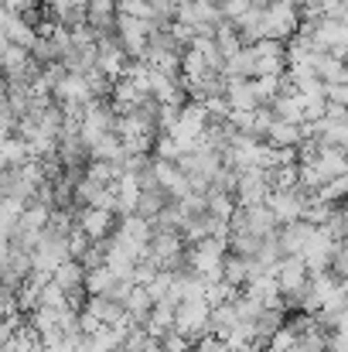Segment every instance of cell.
<instances>
[{
    "label": "cell",
    "mask_w": 348,
    "mask_h": 352,
    "mask_svg": "<svg viewBox=\"0 0 348 352\" xmlns=\"http://www.w3.org/2000/svg\"><path fill=\"white\" fill-rule=\"evenodd\" d=\"M226 239H216V236H205L202 243L188 246V270L195 277H202L205 284L212 280H222V263H226Z\"/></svg>",
    "instance_id": "cell-1"
},
{
    "label": "cell",
    "mask_w": 348,
    "mask_h": 352,
    "mask_svg": "<svg viewBox=\"0 0 348 352\" xmlns=\"http://www.w3.org/2000/svg\"><path fill=\"white\" fill-rule=\"evenodd\" d=\"M273 280H277V287H280V294H283L287 311H294L297 301H301V294H304L308 284H311V270H308L304 256H280V263L273 267Z\"/></svg>",
    "instance_id": "cell-2"
},
{
    "label": "cell",
    "mask_w": 348,
    "mask_h": 352,
    "mask_svg": "<svg viewBox=\"0 0 348 352\" xmlns=\"http://www.w3.org/2000/svg\"><path fill=\"white\" fill-rule=\"evenodd\" d=\"M143 260H150L157 270H188V243L181 239V233L154 230Z\"/></svg>",
    "instance_id": "cell-3"
},
{
    "label": "cell",
    "mask_w": 348,
    "mask_h": 352,
    "mask_svg": "<svg viewBox=\"0 0 348 352\" xmlns=\"http://www.w3.org/2000/svg\"><path fill=\"white\" fill-rule=\"evenodd\" d=\"M301 31V14L290 0H266V10H263V38L270 41H290L294 34Z\"/></svg>",
    "instance_id": "cell-4"
},
{
    "label": "cell",
    "mask_w": 348,
    "mask_h": 352,
    "mask_svg": "<svg viewBox=\"0 0 348 352\" xmlns=\"http://www.w3.org/2000/svg\"><path fill=\"white\" fill-rule=\"evenodd\" d=\"M229 233H249L256 239H273L280 233V223H277V216L270 212L266 202L263 206H239L229 223Z\"/></svg>",
    "instance_id": "cell-5"
},
{
    "label": "cell",
    "mask_w": 348,
    "mask_h": 352,
    "mask_svg": "<svg viewBox=\"0 0 348 352\" xmlns=\"http://www.w3.org/2000/svg\"><path fill=\"white\" fill-rule=\"evenodd\" d=\"M205 126H209V113L202 103H185L181 113L174 120V126L167 130V137H174L181 144V151H195L205 137Z\"/></svg>",
    "instance_id": "cell-6"
},
{
    "label": "cell",
    "mask_w": 348,
    "mask_h": 352,
    "mask_svg": "<svg viewBox=\"0 0 348 352\" xmlns=\"http://www.w3.org/2000/svg\"><path fill=\"white\" fill-rule=\"evenodd\" d=\"M209 318H212V305L209 301H181L174 308V332L185 336L195 346L198 339L209 336Z\"/></svg>",
    "instance_id": "cell-7"
},
{
    "label": "cell",
    "mask_w": 348,
    "mask_h": 352,
    "mask_svg": "<svg viewBox=\"0 0 348 352\" xmlns=\"http://www.w3.org/2000/svg\"><path fill=\"white\" fill-rule=\"evenodd\" d=\"M150 24L147 21H137V17H116V41H119V48L126 52V58L130 62H140L143 58V52H147V41H150Z\"/></svg>",
    "instance_id": "cell-8"
},
{
    "label": "cell",
    "mask_w": 348,
    "mask_h": 352,
    "mask_svg": "<svg viewBox=\"0 0 348 352\" xmlns=\"http://www.w3.org/2000/svg\"><path fill=\"white\" fill-rule=\"evenodd\" d=\"M308 192L304 188H287V192H270L266 206L270 212L277 216L280 226H290V223H301L304 219V209H308Z\"/></svg>",
    "instance_id": "cell-9"
},
{
    "label": "cell",
    "mask_w": 348,
    "mask_h": 352,
    "mask_svg": "<svg viewBox=\"0 0 348 352\" xmlns=\"http://www.w3.org/2000/svg\"><path fill=\"white\" fill-rule=\"evenodd\" d=\"M253 48V62H256V76L253 79H263V76H283L287 72V45L283 41H256L249 45Z\"/></svg>",
    "instance_id": "cell-10"
},
{
    "label": "cell",
    "mask_w": 348,
    "mask_h": 352,
    "mask_svg": "<svg viewBox=\"0 0 348 352\" xmlns=\"http://www.w3.org/2000/svg\"><path fill=\"white\" fill-rule=\"evenodd\" d=\"M232 199H235V206H263V202L270 199L266 168H249V171H239Z\"/></svg>",
    "instance_id": "cell-11"
},
{
    "label": "cell",
    "mask_w": 348,
    "mask_h": 352,
    "mask_svg": "<svg viewBox=\"0 0 348 352\" xmlns=\"http://www.w3.org/2000/svg\"><path fill=\"white\" fill-rule=\"evenodd\" d=\"M113 236L130 253H137V260H143L147 246H150V236H154V223H147L140 216H119V226H116Z\"/></svg>",
    "instance_id": "cell-12"
},
{
    "label": "cell",
    "mask_w": 348,
    "mask_h": 352,
    "mask_svg": "<svg viewBox=\"0 0 348 352\" xmlns=\"http://www.w3.org/2000/svg\"><path fill=\"white\" fill-rule=\"evenodd\" d=\"M76 226L89 236L93 243H103V239H110V236L116 233L119 216H116V212H106V209H93V206H86V209L76 212Z\"/></svg>",
    "instance_id": "cell-13"
},
{
    "label": "cell",
    "mask_w": 348,
    "mask_h": 352,
    "mask_svg": "<svg viewBox=\"0 0 348 352\" xmlns=\"http://www.w3.org/2000/svg\"><path fill=\"white\" fill-rule=\"evenodd\" d=\"M100 325H106V329H119V325H130L126 322V311H123V301H116V298H106V294H96V298H86V305H82Z\"/></svg>",
    "instance_id": "cell-14"
},
{
    "label": "cell",
    "mask_w": 348,
    "mask_h": 352,
    "mask_svg": "<svg viewBox=\"0 0 348 352\" xmlns=\"http://www.w3.org/2000/svg\"><path fill=\"white\" fill-rule=\"evenodd\" d=\"M226 103H229V113H256L259 96H256L253 79H229L226 82Z\"/></svg>",
    "instance_id": "cell-15"
},
{
    "label": "cell",
    "mask_w": 348,
    "mask_h": 352,
    "mask_svg": "<svg viewBox=\"0 0 348 352\" xmlns=\"http://www.w3.org/2000/svg\"><path fill=\"white\" fill-rule=\"evenodd\" d=\"M301 140H304V126H301V123L277 120V117H273L266 137H263V144H266V147H277V151H297Z\"/></svg>",
    "instance_id": "cell-16"
},
{
    "label": "cell",
    "mask_w": 348,
    "mask_h": 352,
    "mask_svg": "<svg viewBox=\"0 0 348 352\" xmlns=\"http://www.w3.org/2000/svg\"><path fill=\"white\" fill-rule=\"evenodd\" d=\"M116 17H119L116 0H89V7H86V28L93 34H113Z\"/></svg>",
    "instance_id": "cell-17"
},
{
    "label": "cell",
    "mask_w": 348,
    "mask_h": 352,
    "mask_svg": "<svg viewBox=\"0 0 348 352\" xmlns=\"http://www.w3.org/2000/svg\"><path fill=\"white\" fill-rule=\"evenodd\" d=\"M123 311H126V322L130 325H147V318H150V311H154V298H150V291L147 287H140V284H130V291H126V298H123Z\"/></svg>",
    "instance_id": "cell-18"
},
{
    "label": "cell",
    "mask_w": 348,
    "mask_h": 352,
    "mask_svg": "<svg viewBox=\"0 0 348 352\" xmlns=\"http://www.w3.org/2000/svg\"><path fill=\"white\" fill-rule=\"evenodd\" d=\"M311 236H314V226L311 223H290V226H280V233H277V243H280V253L283 256H301L304 253V246L311 243Z\"/></svg>",
    "instance_id": "cell-19"
},
{
    "label": "cell",
    "mask_w": 348,
    "mask_h": 352,
    "mask_svg": "<svg viewBox=\"0 0 348 352\" xmlns=\"http://www.w3.org/2000/svg\"><path fill=\"white\" fill-rule=\"evenodd\" d=\"M167 206H171V195H167L164 188H143L140 199H137V212H133V216H140V219H147V223H157V216H161Z\"/></svg>",
    "instance_id": "cell-20"
},
{
    "label": "cell",
    "mask_w": 348,
    "mask_h": 352,
    "mask_svg": "<svg viewBox=\"0 0 348 352\" xmlns=\"http://www.w3.org/2000/svg\"><path fill=\"white\" fill-rule=\"evenodd\" d=\"M314 164L321 168L325 182L342 178V175H348V151H338V147H321V151H318V157H314Z\"/></svg>",
    "instance_id": "cell-21"
},
{
    "label": "cell",
    "mask_w": 348,
    "mask_h": 352,
    "mask_svg": "<svg viewBox=\"0 0 348 352\" xmlns=\"http://www.w3.org/2000/svg\"><path fill=\"white\" fill-rule=\"evenodd\" d=\"M174 308L178 305H167V301H161V305H154V311H150V318H147V336H154L157 342L164 339V336H171L174 332Z\"/></svg>",
    "instance_id": "cell-22"
},
{
    "label": "cell",
    "mask_w": 348,
    "mask_h": 352,
    "mask_svg": "<svg viewBox=\"0 0 348 352\" xmlns=\"http://www.w3.org/2000/svg\"><path fill=\"white\" fill-rule=\"evenodd\" d=\"M314 72H318V79L325 82V86H338V82H348V62L345 58H335V55H318V62H314Z\"/></svg>",
    "instance_id": "cell-23"
},
{
    "label": "cell",
    "mask_w": 348,
    "mask_h": 352,
    "mask_svg": "<svg viewBox=\"0 0 348 352\" xmlns=\"http://www.w3.org/2000/svg\"><path fill=\"white\" fill-rule=\"evenodd\" d=\"M249 277H253V263H249V260H242V256H235V253H226L222 280H226L229 287H235V291H242Z\"/></svg>",
    "instance_id": "cell-24"
},
{
    "label": "cell",
    "mask_w": 348,
    "mask_h": 352,
    "mask_svg": "<svg viewBox=\"0 0 348 352\" xmlns=\"http://www.w3.org/2000/svg\"><path fill=\"white\" fill-rule=\"evenodd\" d=\"M235 209H239V206H235L232 195H226V192H205V212H209L216 223H226V226H229Z\"/></svg>",
    "instance_id": "cell-25"
},
{
    "label": "cell",
    "mask_w": 348,
    "mask_h": 352,
    "mask_svg": "<svg viewBox=\"0 0 348 352\" xmlns=\"http://www.w3.org/2000/svg\"><path fill=\"white\" fill-rule=\"evenodd\" d=\"M27 206L17 202V199H0V239H10L14 230H17V219Z\"/></svg>",
    "instance_id": "cell-26"
},
{
    "label": "cell",
    "mask_w": 348,
    "mask_h": 352,
    "mask_svg": "<svg viewBox=\"0 0 348 352\" xmlns=\"http://www.w3.org/2000/svg\"><path fill=\"white\" fill-rule=\"evenodd\" d=\"M89 154H93V161H110V164H116V161L126 157V151H123V144H119L116 133L103 137V140H96V144L89 147Z\"/></svg>",
    "instance_id": "cell-27"
},
{
    "label": "cell",
    "mask_w": 348,
    "mask_h": 352,
    "mask_svg": "<svg viewBox=\"0 0 348 352\" xmlns=\"http://www.w3.org/2000/svg\"><path fill=\"white\" fill-rule=\"evenodd\" d=\"M266 182H270V192L297 188V164H277V168H266Z\"/></svg>",
    "instance_id": "cell-28"
},
{
    "label": "cell",
    "mask_w": 348,
    "mask_h": 352,
    "mask_svg": "<svg viewBox=\"0 0 348 352\" xmlns=\"http://www.w3.org/2000/svg\"><path fill=\"white\" fill-rule=\"evenodd\" d=\"M216 48L222 52V58H226V62H229L235 52H242V41H239V34H235V28H232L229 21L216 31Z\"/></svg>",
    "instance_id": "cell-29"
},
{
    "label": "cell",
    "mask_w": 348,
    "mask_h": 352,
    "mask_svg": "<svg viewBox=\"0 0 348 352\" xmlns=\"http://www.w3.org/2000/svg\"><path fill=\"white\" fill-rule=\"evenodd\" d=\"M318 199H321V202H328V206H342V202L348 199V175L325 182V188L318 192Z\"/></svg>",
    "instance_id": "cell-30"
},
{
    "label": "cell",
    "mask_w": 348,
    "mask_h": 352,
    "mask_svg": "<svg viewBox=\"0 0 348 352\" xmlns=\"http://www.w3.org/2000/svg\"><path fill=\"white\" fill-rule=\"evenodd\" d=\"M294 342H297V332L283 322V325L270 336V342H266V349H263V352H290V346H294Z\"/></svg>",
    "instance_id": "cell-31"
},
{
    "label": "cell",
    "mask_w": 348,
    "mask_h": 352,
    "mask_svg": "<svg viewBox=\"0 0 348 352\" xmlns=\"http://www.w3.org/2000/svg\"><path fill=\"white\" fill-rule=\"evenodd\" d=\"M116 10L123 17H137V21L150 24V0H116Z\"/></svg>",
    "instance_id": "cell-32"
},
{
    "label": "cell",
    "mask_w": 348,
    "mask_h": 352,
    "mask_svg": "<svg viewBox=\"0 0 348 352\" xmlns=\"http://www.w3.org/2000/svg\"><path fill=\"white\" fill-rule=\"evenodd\" d=\"M89 250H93V239H89V236L76 226V230L69 233V256H72V260H82Z\"/></svg>",
    "instance_id": "cell-33"
},
{
    "label": "cell",
    "mask_w": 348,
    "mask_h": 352,
    "mask_svg": "<svg viewBox=\"0 0 348 352\" xmlns=\"http://www.w3.org/2000/svg\"><path fill=\"white\" fill-rule=\"evenodd\" d=\"M318 7H321V17L348 21V0H318Z\"/></svg>",
    "instance_id": "cell-34"
},
{
    "label": "cell",
    "mask_w": 348,
    "mask_h": 352,
    "mask_svg": "<svg viewBox=\"0 0 348 352\" xmlns=\"http://www.w3.org/2000/svg\"><path fill=\"white\" fill-rule=\"evenodd\" d=\"M332 274H335L338 280L348 277V243H338V246H335V253H332Z\"/></svg>",
    "instance_id": "cell-35"
},
{
    "label": "cell",
    "mask_w": 348,
    "mask_h": 352,
    "mask_svg": "<svg viewBox=\"0 0 348 352\" xmlns=\"http://www.w3.org/2000/svg\"><path fill=\"white\" fill-rule=\"evenodd\" d=\"M161 349H164V352H192L195 346H192V342H188L185 336L171 332V336H164V339H161Z\"/></svg>",
    "instance_id": "cell-36"
},
{
    "label": "cell",
    "mask_w": 348,
    "mask_h": 352,
    "mask_svg": "<svg viewBox=\"0 0 348 352\" xmlns=\"http://www.w3.org/2000/svg\"><path fill=\"white\" fill-rule=\"evenodd\" d=\"M192 352H235L229 342H222V339H216V336H205V339H198L195 342V349Z\"/></svg>",
    "instance_id": "cell-37"
},
{
    "label": "cell",
    "mask_w": 348,
    "mask_h": 352,
    "mask_svg": "<svg viewBox=\"0 0 348 352\" xmlns=\"http://www.w3.org/2000/svg\"><path fill=\"white\" fill-rule=\"evenodd\" d=\"M325 352H348V339H342V336H328V346H325Z\"/></svg>",
    "instance_id": "cell-38"
},
{
    "label": "cell",
    "mask_w": 348,
    "mask_h": 352,
    "mask_svg": "<svg viewBox=\"0 0 348 352\" xmlns=\"http://www.w3.org/2000/svg\"><path fill=\"white\" fill-rule=\"evenodd\" d=\"M10 137H14V130H7V126H0V144H7Z\"/></svg>",
    "instance_id": "cell-39"
},
{
    "label": "cell",
    "mask_w": 348,
    "mask_h": 352,
    "mask_svg": "<svg viewBox=\"0 0 348 352\" xmlns=\"http://www.w3.org/2000/svg\"><path fill=\"white\" fill-rule=\"evenodd\" d=\"M3 171H7V164H3V161H0V175H3Z\"/></svg>",
    "instance_id": "cell-40"
},
{
    "label": "cell",
    "mask_w": 348,
    "mask_h": 352,
    "mask_svg": "<svg viewBox=\"0 0 348 352\" xmlns=\"http://www.w3.org/2000/svg\"><path fill=\"white\" fill-rule=\"evenodd\" d=\"M342 243H348V226H345V239H342Z\"/></svg>",
    "instance_id": "cell-41"
},
{
    "label": "cell",
    "mask_w": 348,
    "mask_h": 352,
    "mask_svg": "<svg viewBox=\"0 0 348 352\" xmlns=\"http://www.w3.org/2000/svg\"><path fill=\"white\" fill-rule=\"evenodd\" d=\"M116 352H130V349H126V346H123V349H116Z\"/></svg>",
    "instance_id": "cell-42"
},
{
    "label": "cell",
    "mask_w": 348,
    "mask_h": 352,
    "mask_svg": "<svg viewBox=\"0 0 348 352\" xmlns=\"http://www.w3.org/2000/svg\"><path fill=\"white\" fill-rule=\"evenodd\" d=\"M212 3H222V0H212Z\"/></svg>",
    "instance_id": "cell-43"
}]
</instances>
